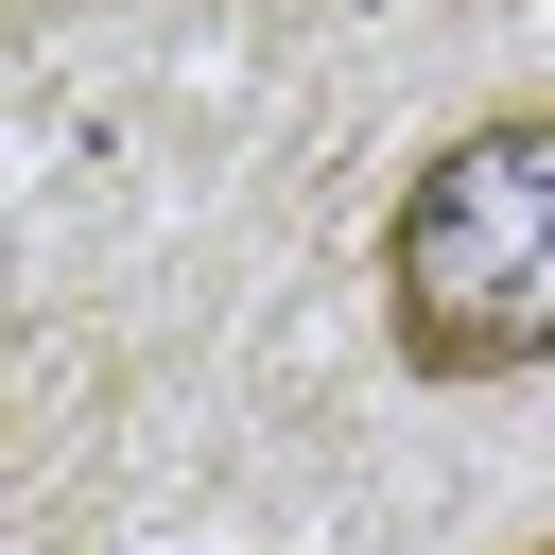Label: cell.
Here are the masks:
<instances>
[{"mask_svg":"<svg viewBox=\"0 0 555 555\" xmlns=\"http://www.w3.org/2000/svg\"><path fill=\"white\" fill-rule=\"evenodd\" d=\"M520 555H555V538H520Z\"/></svg>","mask_w":555,"mask_h":555,"instance_id":"cell-2","label":"cell"},{"mask_svg":"<svg viewBox=\"0 0 555 555\" xmlns=\"http://www.w3.org/2000/svg\"><path fill=\"white\" fill-rule=\"evenodd\" d=\"M382 347L434 399L555 364V104H486L382 191Z\"/></svg>","mask_w":555,"mask_h":555,"instance_id":"cell-1","label":"cell"}]
</instances>
